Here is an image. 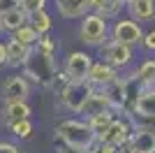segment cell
Listing matches in <instances>:
<instances>
[{
    "mask_svg": "<svg viewBox=\"0 0 155 153\" xmlns=\"http://www.w3.org/2000/svg\"><path fill=\"white\" fill-rule=\"evenodd\" d=\"M60 72V63L58 56H51V53H42V51L32 49L28 63L23 65L21 74L28 79L32 88H49L51 79Z\"/></svg>",
    "mask_w": 155,
    "mask_h": 153,
    "instance_id": "obj_1",
    "label": "cell"
},
{
    "mask_svg": "<svg viewBox=\"0 0 155 153\" xmlns=\"http://www.w3.org/2000/svg\"><path fill=\"white\" fill-rule=\"evenodd\" d=\"M53 139L88 151L97 137L88 127V121H84L81 116H63V118H58V123L53 127Z\"/></svg>",
    "mask_w": 155,
    "mask_h": 153,
    "instance_id": "obj_2",
    "label": "cell"
},
{
    "mask_svg": "<svg viewBox=\"0 0 155 153\" xmlns=\"http://www.w3.org/2000/svg\"><path fill=\"white\" fill-rule=\"evenodd\" d=\"M109 23L104 16L95 12H88L84 19H79V28H77V39L86 49H100V46L109 39Z\"/></svg>",
    "mask_w": 155,
    "mask_h": 153,
    "instance_id": "obj_3",
    "label": "cell"
},
{
    "mask_svg": "<svg viewBox=\"0 0 155 153\" xmlns=\"http://www.w3.org/2000/svg\"><path fill=\"white\" fill-rule=\"evenodd\" d=\"M93 90L95 88H93L88 81H67V86L56 95V102H58L60 109L67 111L70 116H79Z\"/></svg>",
    "mask_w": 155,
    "mask_h": 153,
    "instance_id": "obj_4",
    "label": "cell"
},
{
    "mask_svg": "<svg viewBox=\"0 0 155 153\" xmlns=\"http://www.w3.org/2000/svg\"><path fill=\"white\" fill-rule=\"evenodd\" d=\"M97 58L104 60V63H109L111 67L118 70V72H127V70H132L134 63H137V49L118 44L114 39H107V42L97 49Z\"/></svg>",
    "mask_w": 155,
    "mask_h": 153,
    "instance_id": "obj_5",
    "label": "cell"
},
{
    "mask_svg": "<svg viewBox=\"0 0 155 153\" xmlns=\"http://www.w3.org/2000/svg\"><path fill=\"white\" fill-rule=\"evenodd\" d=\"M109 39L125 46H132V49H139L143 39V25L132 21L130 16H118L109 23Z\"/></svg>",
    "mask_w": 155,
    "mask_h": 153,
    "instance_id": "obj_6",
    "label": "cell"
},
{
    "mask_svg": "<svg viewBox=\"0 0 155 153\" xmlns=\"http://www.w3.org/2000/svg\"><path fill=\"white\" fill-rule=\"evenodd\" d=\"M93 63H95V56L88 49H72L65 53L60 70L67 74L70 81H86Z\"/></svg>",
    "mask_w": 155,
    "mask_h": 153,
    "instance_id": "obj_7",
    "label": "cell"
},
{
    "mask_svg": "<svg viewBox=\"0 0 155 153\" xmlns=\"http://www.w3.org/2000/svg\"><path fill=\"white\" fill-rule=\"evenodd\" d=\"M30 95L32 86L21 72H9V76H5L0 83V102H16V100L30 102Z\"/></svg>",
    "mask_w": 155,
    "mask_h": 153,
    "instance_id": "obj_8",
    "label": "cell"
},
{
    "mask_svg": "<svg viewBox=\"0 0 155 153\" xmlns=\"http://www.w3.org/2000/svg\"><path fill=\"white\" fill-rule=\"evenodd\" d=\"M132 123L127 121V116H116L114 121H111V125L104 130L97 139L104 141V144H111V146H123V144H127L130 137H132Z\"/></svg>",
    "mask_w": 155,
    "mask_h": 153,
    "instance_id": "obj_9",
    "label": "cell"
},
{
    "mask_svg": "<svg viewBox=\"0 0 155 153\" xmlns=\"http://www.w3.org/2000/svg\"><path fill=\"white\" fill-rule=\"evenodd\" d=\"M53 12L65 21H79L91 12L88 0H53Z\"/></svg>",
    "mask_w": 155,
    "mask_h": 153,
    "instance_id": "obj_10",
    "label": "cell"
},
{
    "mask_svg": "<svg viewBox=\"0 0 155 153\" xmlns=\"http://www.w3.org/2000/svg\"><path fill=\"white\" fill-rule=\"evenodd\" d=\"M118 76H120L118 70H114L109 63H104V60L95 58V63H93V67H91V72H88V79H86V81L91 83L93 88L102 90V88H107L111 81H116Z\"/></svg>",
    "mask_w": 155,
    "mask_h": 153,
    "instance_id": "obj_11",
    "label": "cell"
},
{
    "mask_svg": "<svg viewBox=\"0 0 155 153\" xmlns=\"http://www.w3.org/2000/svg\"><path fill=\"white\" fill-rule=\"evenodd\" d=\"M32 104L28 100H16V102H2V109H0V121L2 125H9V123L16 121H26L32 118Z\"/></svg>",
    "mask_w": 155,
    "mask_h": 153,
    "instance_id": "obj_12",
    "label": "cell"
},
{
    "mask_svg": "<svg viewBox=\"0 0 155 153\" xmlns=\"http://www.w3.org/2000/svg\"><path fill=\"white\" fill-rule=\"evenodd\" d=\"M5 49H7V70H9V72H21V70H23V65L28 63L32 49L23 46L14 37H5Z\"/></svg>",
    "mask_w": 155,
    "mask_h": 153,
    "instance_id": "obj_13",
    "label": "cell"
},
{
    "mask_svg": "<svg viewBox=\"0 0 155 153\" xmlns=\"http://www.w3.org/2000/svg\"><path fill=\"white\" fill-rule=\"evenodd\" d=\"M125 12L137 23H148L155 19V0H130L125 5Z\"/></svg>",
    "mask_w": 155,
    "mask_h": 153,
    "instance_id": "obj_14",
    "label": "cell"
},
{
    "mask_svg": "<svg viewBox=\"0 0 155 153\" xmlns=\"http://www.w3.org/2000/svg\"><path fill=\"white\" fill-rule=\"evenodd\" d=\"M28 21H30V16H28L21 7L9 9V12H2L0 14V30H2V37H9L12 32H16L21 25H26Z\"/></svg>",
    "mask_w": 155,
    "mask_h": 153,
    "instance_id": "obj_15",
    "label": "cell"
},
{
    "mask_svg": "<svg viewBox=\"0 0 155 153\" xmlns=\"http://www.w3.org/2000/svg\"><path fill=\"white\" fill-rule=\"evenodd\" d=\"M102 93L107 95V100H109V107L114 109L118 116H123V111H125V81H123V76H118L116 81H111L107 88H102Z\"/></svg>",
    "mask_w": 155,
    "mask_h": 153,
    "instance_id": "obj_16",
    "label": "cell"
},
{
    "mask_svg": "<svg viewBox=\"0 0 155 153\" xmlns=\"http://www.w3.org/2000/svg\"><path fill=\"white\" fill-rule=\"evenodd\" d=\"M104 111H114V109L109 107V100H107V95H104L102 90H93L91 97L86 100L84 109H81V118L84 121H88L91 116H97V114H104Z\"/></svg>",
    "mask_w": 155,
    "mask_h": 153,
    "instance_id": "obj_17",
    "label": "cell"
},
{
    "mask_svg": "<svg viewBox=\"0 0 155 153\" xmlns=\"http://www.w3.org/2000/svg\"><path fill=\"white\" fill-rule=\"evenodd\" d=\"M130 72H132V76L141 83L143 88H148L150 81L155 79V56H148V58H143V60H137L134 67H132Z\"/></svg>",
    "mask_w": 155,
    "mask_h": 153,
    "instance_id": "obj_18",
    "label": "cell"
},
{
    "mask_svg": "<svg viewBox=\"0 0 155 153\" xmlns=\"http://www.w3.org/2000/svg\"><path fill=\"white\" fill-rule=\"evenodd\" d=\"M88 2H91V12L104 16L107 21H114L118 16H123V9H125L118 0H88Z\"/></svg>",
    "mask_w": 155,
    "mask_h": 153,
    "instance_id": "obj_19",
    "label": "cell"
},
{
    "mask_svg": "<svg viewBox=\"0 0 155 153\" xmlns=\"http://www.w3.org/2000/svg\"><path fill=\"white\" fill-rule=\"evenodd\" d=\"M130 146L134 153H155V134L146 130H134L130 137Z\"/></svg>",
    "mask_w": 155,
    "mask_h": 153,
    "instance_id": "obj_20",
    "label": "cell"
},
{
    "mask_svg": "<svg viewBox=\"0 0 155 153\" xmlns=\"http://www.w3.org/2000/svg\"><path fill=\"white\" fill-rule=\"evenodd\" d=\"M5 130L12 134L14 141H28V139H32V137H35V123H32V118L9 123V125H5Z\"/></svg>",
    "mask_w": 155,
    "mask_h": 153,
    "instance_id": "obj_21",
    "label": "cell"
},
{
    "mask_svg": "<svg viewBox=\"0 0 155 153\" xmlns=\"http://www.w3.org/2000/svg\"><path fill=\"white\" fill-rule=\"evenodd\" d=\"M28 23L37 30V35H49V32H53L56 19H53V14L49 12V9H42V12L30 14V21H28Z\"/></svg>",
    "mask_w": 155,
    "mask_h": 153,
    "instance_id": "obj_22",
    "label": "cell"
},
{
    "mask_svg": "<svg viewBox=\"0 0 155 153\" xmlns=\"http://www.w3.org/2000/svg\"><path fill=\"white\" fill-rule=\"evenodd\" d=\"M130 114H139V116H155V93L150 88H143L141 95L137 97L134 109ZM127 116V114H125Z\"/></svg>",
    "mask_w": 155,
    "mask_h": 153,
    "instance_id": "obj_23",
    "label": "cell"
},
{
    "mask_svg": "<svg viewBox=\"0 0 155 153\" xmlns=\"http://www.w3.org/2000/svg\"><path fill=\"white\" fill-rule=\"evenodd\" d=\"M116 116H118L116 111H104V114L91 116V118H88V127L93 130V134H95V137H100V134H102L104 130L111 125V121H114Z\"/></svg>",
    "mask_w": 155,
    "mask_h": 153,
    "instance_id": "obj_24",
    "label": "cell"
},
{
    "mask_svg": "<svg viewBox=\"0 0 155 153\" xmlns=\"http://www.w3.org/2000/svg\"><path fill=\"white\" fill-rule=\"evenodd\" d=\"M9 37H14L16 42H21L23 46H28V49H35V44H37V39H39V35H37V30L32 28L30 23H26V25H21L16 32H12Z\"/></svg>",
    "mask_w": 155,
    "mask_h": 153,
    "instance_id": "obj_25",
    "label": "cell"
},
{
    "mask_svg": "<svg viewBox=\"0 0 155 153\" xmlns=\"http://www.w3.org/2000/svg\"><path fill=\"white\" fill-rule=\"evenodd\" d=\"M127 121L132 123V130H146L155 134V116H139V114H127Z\"/></svg>",
    "mask_w": 155,
    "mask_h": 153,
    "instance_id": "obj_26",
    "label": "cell"
},
{
    "mask_svg": "<svg viewBox=\"0 0 155 153\" xmlns=\"http://www.w3.org/2000/svg\"><path fill=\"white\" fill-rule=\"evenodd\" d=\"M35 49L42 51V53L58 56V39L53 37V32H49V35H39V39H37V44H35Z\"/></svg>",
    "mask_w": 155,
    "mask_h": 153,
    "instance_id": "obj_27",
    "label": "cell"
},
{
    "mask_svg": "<svg viewBox=\"0 0 155 153\" xmlns=\"http://www.w3.org/2000/svg\"><path fill=\"white\" fill-rule=\"evenodd\" d=\"M46 5H49V0H21V9L30 16V14L35 12H42V9H46Z\"/></svg>",
    "mask_w": 155,
    "mask_h": 153,
    "instance_id": "obj_28",
    "label": "cell"
},
{
    "mask_svg": "<svg viewBox=\"0 0 155 153\" xmlns=\"http://www.w3.org/2000/svg\"><path fill=\"white\" fill-rule=\"evenodd\" d=\"M141 49L150 56H155V28L153 30H143V39H141Z\"/></svg>",
    "mask_w": 155,
    "mask_h": 153,
    "instance_id": "obj_29",
    "label": "cell"
},
{
    "mask_svg": "<svg viewBox=\"0 0 155 153\" xmlns=\"http://www.w3.org/2000/svg\"><path fill=\"white\" fill-rule=\"evenodd\" d=\"M88 153H120L118 146H111V144H104V141L95 139L93 141V146L88 148Z\"/></svg>",
    "mask_w": 155,
    "mask_h": 153,
    "instance_id": "obj_30",
    "label": "cell"
},
{
    "mask_svg": "<svg viewBox=\"0 0 155 153\" xmlns=\"http://www.w3.org/2000/svg\"><path fill=\"white\" fill-rule=\"evenodd\" d=\"M0 153H23V148L14 139H0Z\"/></svg>",
    "mask_w": 155,
    "mask_h": 153,
    "instance_id": "obj_31",
    "label": "cell"
},
{
    "mask_svg": "<svg viewBox=\"0 0 155 153\" xmlns=\"http://www.w3.org/2000/svg\"><path fill=\"white\" fill-rule=\"evenodd\" d=\"M53 153H88L86 148H79V146H70V144H63V141H56V148Z\"/></svg>",
    "mask_w": 155,
    "mask_h": 153,
    "instance_id": "obj_32",
    "label": "cell"
},
{
    "mask_svg": "<svg viewBox=\"0 0 155 153\" xmlns=\"http://www.w3.org/2000/svg\"><path fill=\"white\" fill-rule=\"evenodd\" d=\"M16 7H21V0H0V14L9 12V9H16Z\"/></svg>",
    "mask_w": 155,
    "mask_h": 153,
    "instance_id": "obj_33",
    "label": "cell"
},
{
    "mask_svg": "<svg viewBox=\"0 0 155 153\" xmlns=\"http://www.w3.org/2000/svg\"><path fill=\"white\" fill-rule=\"evenodd\" d=\"M7 70V49H5V37H0V72Z\"/></svg>",
    "mask_w": 155,
    "mask_h": 153,
    "instance_id": "obj_34",
    "label": "cell"
},
{
    "mask_svg": "<svg viewBox=\"0 0 155 153\" xmlns=\"http://www.w3.org/2000/svg\"><path fill=\"white\" fill-rule=\"evenodd\" d=\"M148 88H150V90H153V93H155V79H153V81H150V86H148Z\"/></svg>",
    "mask_w": 155,
    "mask_h": 153,
    "instance_id": "obj_35",
    "label": "cell"
},
{
    "mask_svg": "<svg viewBox=\"0 0 155 153\" xmlns=\"http://www.w3.org/2000/svg\"><path fill=\"white\" fill-rule=\"evenodd\" d=\"M118 2H120V5H123V7H125V5H127V2H130V0H118Z\"/></svg>",
    "mask_w": 155,
    "mask_h": 153,
    "instance_id": "obj_36",
    "label": "cell"
},
{
    "mask_svg": "<svg viewBox=\"0 0 155 153\" xmlns=\"http://www.w3.org/2000/svg\"><path fill=\"white\" fill-rule=\"evenodd\" d=\"M0 37H2V30H0Z\"/></svg>",
    "mask_w": 155,
    "mask_h": 153,
    "instance_id": "obj_37",
    "label": "cell"
}]
</instances>
